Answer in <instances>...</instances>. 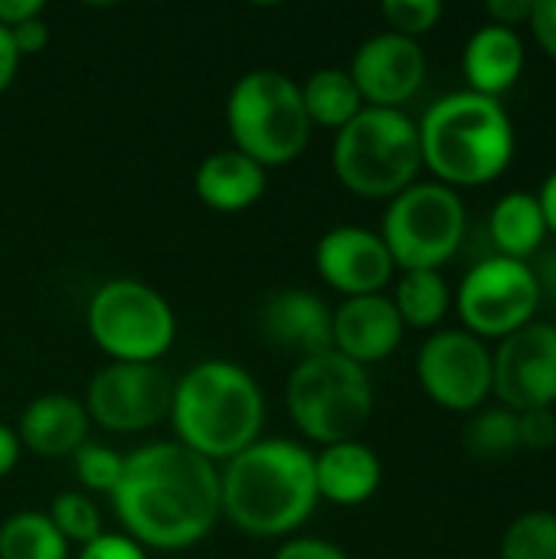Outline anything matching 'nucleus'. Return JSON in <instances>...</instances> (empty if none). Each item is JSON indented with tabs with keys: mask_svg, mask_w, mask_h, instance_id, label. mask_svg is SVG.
I'll return each instance as SVG.
<instances>
[{
	"mask_svg": "<svg viewBox=\"0 0 556 559\" xmlns=\"http://www.w3.org/2000/svg\"><path fill=\"white\" fill-rule=\"evenodd\" d=\"M115 514L144 550H187L220 521V472L180 442H151L125 455L111 495Z\"/></svg>",
	"mask_w": 556,
	"mask_h": 559,
	"instance_id": "f257e3e1",
	"label": "nucleus"
},
{
	"mask_svg": "<svg viewBox=\"0 0 556 559\" xmlns=\"http://www.w3.org/2000/svg\"><path fill=\"white\" fill-rule=\"evenodd\" d=\"M223 518L249 537H288L318 508L315 455L288 439H259L220 472Z\"/></svg>",
	"mask_w": 556,
	"mask_h": 559,
	"instance_id": "f03ea898",
	"label": "nucleus"
},
{
	"mask_svg": "<svg viewBox=\"0 0 556 559\" xmlns=\"http://www.w3.org/2000/svg\"><path fill=\"white\" fill-rule=\"evenodd\" d=\"M170 423L180 445L216 465L262 439L265 400L239 364L203 360L174 383Z\"/></svg>",
	"mask_w": 556,
	"mask_h": 559,
	"instance_id": "7ed1b4c3",
	"label": "nucleus"
},
{
	"mask_svg": "<svg viewBox=\"0 0 556 559\" xmlns=\"http://www.w3.org/2000/svg\"><path fill=\"white\" fill-rule=\"evenodd\" d=\"M419 128L423 167L446 187H482L498 180L514 160V124L501 98L452 92L429 105Z\"/></svg>",
	"mask_w": 556,
	"mask_h": 559,
	"instance_id": "20e7f679",
	"label": "nucleus"
},
{
	"mask_svg": "<svg viewBox=\"0 0 556 559\" xmlns=\"http://www.w3.org/2000/svg\"><path fill=\"white\" fill-rule=\"evenodd\" d=\"M338 180L367 200H393L423 170L419 128L403 108H364L334 138Z\"/></svg>",
	"mask_w": 556,
	"mask_h": 559,
	"instance_id": "39448f33",
	"label": "nucleus"
},
{
	"mask_svg": "<svg viewBox=\"0 0 556 559\" xmlns=\"http://www.w3.org/2000/svg\"><path fill=\"white\" fill-rule=\"evenodd\" d=\"M226 128L233 147L259 167L292 164L311 138V121L301 105V88L279 69L246 72L226 98Z\"/></svg>",
	"mask_w": 556,
	"mask_h": 559,
	"instance_id": "423d86ee",
	"label": "nucleus"
},
{
	"mask_svg": "<svg viewBox=\"0 0 556 559\" xmlns=\"http://www.w3.org/2000/svg\"><path fill=\"white\" fill-rule=\"evenodd\" d=\"M285 406L308 442H351L374 413V386L364 367L338 350L298 360L285 386Z\"/></svg>",
	"mask_w": 556,
	"mask_h": 559,
	"instance_id": "0eeeda50",
	"label": "nucleus"
},
{
	"mask_svg": "<svg viewBox=\"0 0 556 559\" xmlns=\"http://www.w3.org/2000/svg\"><path fill=\"white\" fill-rule=\"evenodd\" d=\"M85 324L111 364H157L177 337V318L167 298L134 278L105 282L88 301Z\"/></svg>",
	"mask_w": 556,
	"mask_h": 559,
	"instance_id": "6e6552de",
	"label": "nucleus"
},
{
	"mask_svg": "<svg viewBox=\"0 0 556 559\" xmlns=\"http://www.w3.org/2000/svg\"><path fill=\"white\" fill-rule=\"evenodd\" d=\"M465 203L446 183H413L397 193L383 213L380 239L403 272H439L465 242Z\"/></svg>",
	"mask_w": 556,
	"mask_h": 559,
	"instance_id": "1a4fd4ad",
	"label": "nucleus"
},
{
	"mask_svg": "<svg viewBox=\"0 0 556 559\" xmlns=\"http://www.w3.org/2000/svg\"><path fill=\"white\" fill-rule=\"evenodd\" d=\"M459 318L469 334L488 341V337H511L514 331L537 321L541 292L531 262L488 255L478 265H472L459 285L456 295Z\"/></svg>",
	"mask_w": 556,
	"mask_h": 559,
	"instance_id": "9d476101",
	"label": "nucleus"
},
{
	"mask_svg": "<svg viewBox=\"0 0 556 559\" xmlns=\"http://www.w3.org/2000/svg\"><path fill=\"white\" fill-rule=\"evenodd\" d=\"M416 377L433 403L452 413H475L492 393V350L465 328L436 331L416 357Z\"/></svg>",
	"mask_w": 556,
	"mask_h": 559,
	"instance_id": "9b49d317",
	"label": "nucleus"
},
{
	"mask_svg": "<svg viewBox=\"0 0 556 559\" xmlns=\"http://www.w3.org/2000/svg\"><path fill=\"white\" fill-rule=\"evenodd\" d=\"M174 380L157 364H108L85 390V413L108 432H141L170 416Z\"/></svg>",
	"mask_w": 556,
	"mask_h": 559,
	"instance_id": "f8f14e48",
	"label": "nucleus"
},
{
	"mask_svg": "<svg viewBox=\"0 0 556 559\" xmlns=\"http://www.w3.org/2000/svg\"><path fill=\"white\" fill-rule=\"evenodd\" d=\"M492 393L505 409L531 413L556 406V324L531 321L492 354Z\"/></svg>",
	"mask_w": 556,
	"mask_h": 559,
	"instance_id": "ddd939ff",
	"label": "nucleus"
},
{
	"mask_svg": "<svg viewBox=\"0 0 556 559\" xmlns=\"http://www.w3.org/2000/svg\"><path fill=\"white\" fill-rule=\"evenodd\" d=\"M347 72L367 108H400L423 88L426 52L416 39L387 29L360 43Z\"/></svg>",
	"mask_w": 556,
	"mask_h": 559,
	"instance_id": "4468645a",
	"label": "nucleus"
},
{
	"mask_svg": "<svg viewBox=\"0 0 556 559\" xmlns=\"http://www.w3.org/2000/svg\"><path fill=\"white\" fill-rule=\"evenodd\" d=\"M318 275L344 298L383 295L397 265L380 233L364 226H334L315 246Z\"/></svg>",
	"mask_w": 556,
	"mask_h": 559,
	"instance_id": "2eb2a0df",
	"label": "nucleus"
},
{
	"mask_svg": "<svg viewBox=\"0 0 556 559\" xmlns=\"http://www.w3.org/2000/svg\"><path fill=\"white\" fill-rule=\"evenodd\" d=\"M403 331L406 328L387 295L344 298L341 308L331 311V350L364 370L387 360L400 347Z\"/></svg>",
	"mask_w": 556,
	"mask_h": 559,
	"instance_id": "dca6fc26",
	"label": "nucleus"
},
{
	"mask_svg": "<svg viewBox=\"0 0 556 559\" xmlns=\"http://www.w3.org/2000/svg\"><path fill=\"white\" fill-rule=\"evenodd\" d=\"M259 324L272 347L285 354H298L301 360L331 350V308L311 292L301 288L275 292L265 301Z\"/></svg>",
	"mask_w": 556,
	"mask_h": 559,
	"instance_id": "f3484780",
	"label": "nucleus"
},
{
	"mask_svg": "<svg viewBox=\"0 0 556 559\" xmlns=\"http://www.w3.org/2000/svg\"><path fill=\"white\" fill-rule=\"evenodd\" d=\"M20 445L43 459L75 455L88 439V413L82 400L69 393H43L36 396L13 429Z\"/></svg>",
	"mask_w": 556,
	"mask_h": 559,
	"instance_id": "a211bd4d",
	"label": "nucleus"
},
{
	"mask_svg": "<svg viewBox=\"0 0 556 559\" xmlns=\"http://www.w3.org/2000/svg\"><path fill=\"white\" fill-rule=\"evenodd\" d=\"M380 481H383V465L377 452L357 439L324 445L315 455L318 501H328L338 508H357L377 495Z\"/></svg>",
	"mask_w": 556,
	"mask_h": 559,
	"instance_id": "6ab92c4d",
	"label": "nucleus"
},
{
	"mask_svg": "<svg viewBox=\"0 0 556 559\" xmlns=\"http://www.w3.org/2000/svg\"><path fill=\"white\" fill-rule=\"evenodd\" d=\"M521 69H524V39L518 36V29L488 23L469 36L462 52V72L469 79V92L501 98L508 88H514Z\"/></svg>",
	"mask_w": 556,
	"mask_h": 559,
	"instance_id": "aec40b11",
	"label": "nucleus"
},
{
	"mask_svg": "<svg viewBox=\"0 0 556 559\" xmlns=\"http://www.w3.org/2000/svg\"><path fill=\"white\" fill-rule=\"evenodd\" d=\"M265 183H269L265 167H259L252 157L239 154L236 147L203 157V164L197 167V177H193L197 197L216 213L249 210L252 203L262 200Z\"/></svg>",
	"mask_w": 556,
	"mask_h": 559,
	"instance_id": "412c9836",
	"label": "nucleus"
},
{
	"mask_svg": "<svg viewBox=\"0 0 556 559\" xmlns=\"http://www.w3.org/2000/svg\"><path fill=\"white\" fill-rule=\"evenodd\" d=\"M488 236L498 249V255L505 259H518V262H531L541 249L547 233L541 203L534 193H505L488 219Z\"/></svg>",
	"mask_w": 556,
	"mask_h": 559,
	"instance_id": "4be33fe9",
	"label": "nucleus"
},
{
	"mask_svg": "<svg viewBox=\"0 0 556 559\" xmlns=\"http://www.w3.org/2000/svg\"><path fill=\"white\" fill-rule=\"evenodd\" d=\"M298 88H301V105L308 111V121L321 128L341 131L367 108L347 69H334V66L318 69Z\"/></svg>",
	"mask_w": 556,
	"mask_h": 559,
	"instance_id": "5701e85b",
	"label": "nucleus"
},
{
	"mask_svg": "<svg viewBox=\"0 0 556 559\" xmlns=\"http://www.w3.org/2000/svg\"><path fill=\"white\" fill-rule=\"evenodd\" d=\"M403 328H436L452 305V292L449 282L442 278V272L433 269H413L403 272V278L397 282V295L390 298Z\"/></svg>",
	"mask_w": 556,
	"mask_h": 559,
	"instance_id": "b1692460",
	"label": "nucleus"
},
{
	"mask_svg": "<svg viewBox=\"0 0 556 559\" xmlns=\"http://www.w3.org/2000/svg\"><path fill=\"white\" fill-rule=\"evenodd\" d=\"M0 559H69V544L39 511H20L0 527Z\"/></svg>",
	"mask_w": 556,
	"mask_h": 559,
	"instance_id": "393cba45",
	"label": "nucleus"
},
{
	"mask_svg": "<svg viewBox=\"0 0 556 559\" xmlns=\"http://www.w3.org/2000/svg\"><path fill=\"white\" fill-rule=\"evenodd\" d=\"M465 445L475 459H505L521 449L518 436V413L505 406L478 409L465 429Z\"/></svg>",
	"mask_w": 556,
	"mask_h": 559,
	"instance_id": "a878e982",
	"label": "nucleus"
},
{
	"mask_svg": "<svg viewBox=\"0 0 556 559\" xmlns=\"http://www.w3.org/2000/svg\"><path fill=\"white\" fill-rule=\"evenodd\" d=\"M501 559H556V514L528 511L501 537Z\"/></svg>",
	"mask_w": 556,
	"mask_h": 559,
	"instance_id": "bb28decb",
	"label": "nucleus"
},
{
	"mask_svg": "<svg viewBox=\"0 0 556 559\" xmlns=\"http://www.w3.org/2000/svg\"><path fill=\"white\" fill-rule=\"evenodd\" d=\"M49 521L56 524V531L62 534L66 544H79V547H88L92 540H98L105 534L98 504L92 498H85L82 491L56 495L52 508H49Z\"/></svg>",
	"mask_w": 556,
	"mask_h": 559,
	"instance_id": "cd10ccee",
	"label": "nucleus"
},
{
	"mask_svg": "<svg viewBox=\"0 0 556 559\" xmlns=\"http://www.w3.org/2000/svg\"><path fill=\"white\" fill-rule=\"evenodd\" d=\"M75 478L85 491H95V495H115L118 481H121V472H125V455L105 449V445H95V442H85L75 455Z\"/></svg>",
	"mask_w": 556,
	"mask_h": 559,
	"instance_id": "c85d7f7f",
	"label": "nucleus"
},
{
	"mask_svg": "<svg viewBox=\"0 0 556 559\" xmlns=\"http://www.w3.org/2000/svg\"><path fill=\"white\" fill-rule=\"evenodd\" d=\"M380 13H383L390 33L419 39L442 20V3L439 0H387L380 7Z\"/></svg>",
	"mask_w": 556,
	"mask_h": 559,
	"instance_id": "c756f323",
	"label": "nucleus"
},
{
	"mask_svg": "<svg viewBox=\"0 0 556 559\" xmlns=\"http://www.w3.org/2000/svg\"><path fill=\"white\" fill-rule=\"evenodd\" d=\"M518 436H521V449L551 452L556 445V413L554 409L518 413Z\"/></svg>",
	"mask_w": 556,
	"mask_h": 559,
	"instance_id": "7c9ffc66",
	"label": "nucleus"
},
{
	"mask_svg": "<svg viewBox=\"0 0 556 559\" xmlns=\"http://www.w3.org/2000/svg\"><path fill=\"white\" fill-rule=\"evenodd\" d=\"M79 559H147V550L125 534H102L98 540L82 547Z\"/></svg>",
	"mask_w": 556,
	"mask_h": 559,
	"instance_id": "2f4dec72",
	"label": "nucleus"
},
{
	"mask_svg": "<svg viewBox=\"0 0 556 559\" xmlns=\"http://www.w3.org/2000/svg\"><path fill=\"white\" fill-rule=\"evenodd\" d=\"M272 559H351L338 544L318 537H292L285 540Z\"/></svg>",
	"mask_w": 556,
	"mask_h": 559,
	"instance_id": "473e14b6",
	"label": "nucleus"
},
{
	"mask_svg": "<svg viewBox=\"0 0 556 559\" xmlns=\"http://www.w3.org/2000/svg\"><path fill=\"white\" fill-rule=\"evenodd\" d=\"M534 39L541 43V49L556 59V0H534L531 20H528Z\"/></svg>",
	"mask_w": 556,
	"mask_h": 559,
	"instance_id": "72a5a7b5",
	"label": "nucleus"
},
{
	"mask_svg": "<svg viewBox=\"0 0 556 559\" xmlns=\"http://www.w3.org/2000/svg\"><path fill=\"white\" fill-rule=\"evenodd\" d=\"M10 39H13L16 56H36V52H43L49 46V26H46L43 16L26 20V23L10 29Z\"/></svg>",
	"mask_w": 556,
	"mask_h": 559,
	"instance_id": "f704fd0d",
	"label": "nucleus"
},
{
	"mask_svg": "<svg viewBox=\"0 0 556 559\" xmlns=\"http://www.w3.org/2000/svg\"><path fill=\"white\" fill-rule=\"evenodd\" d=\"M531 10H534V0H492L485 7L488 20L495 26H508V29H514L518 23H528Z\"/></svg>",
	"mask_w": 556,
	"mask_h": 559,
	"instance_id": "c9c22d12",
	"label": "nucleus"
},
{
	"mask_svg": "<svg viewBox=\"0 0 556 559\" xmlns=\"http://www.w3.org/2000/svg\"><path fill=\"white\" fill-rule=\"evenodd\" d=\"M531 269H534V278H537L541 301H547V305L556 308V246L554 249H541L534 255Z\"/></svg>",
	"mask_w": 556,
	"mask_h": 559,
	"instance_id": "e433bc0d",
	"label": "nucleus"
},
{
	"mask_svg": "<svg viewBox=\"0 0 556 559\" xmlns=\"http://www.w3.org/2000/svg\"><path fill=\"white\" fill-rule=\"evenodd\" d=\"M36 16H43V0H0V26L7 29Z\"/></svg>",
	"mask_w": 556,
	"mask_h": 559,
	"instance_id": "4c0bfd02",
	"label": "nucleus"
},
{
	"mask_svg": "<svg viewBox=\"0 0 556 559\" xmlns=\"http://www.w3.org/2000/svg\"><path fill=\"white\" fill-rule=\"evenodd\" d=\"M20 439H16V432L10 429V426H3L0 423V478H7L13 468H16V462H20Z\"/></svg>",
	"mask_w": 556,
	"mask_h": 559,
	"instance_id": "58836bf2",
	"label": "nucleus"
},
{
	"mask_svg": "<svg viewBox=\"0 0 556 559\" xmlns=\"http://www.w3.org/2000/svg\"><path fill=\"white\" fill-rule=\"evenodd\" d=\"M16 66H20V56H16V49H13L10 29H7V26H0V92L13 82Z\"/></svg>",
	"mask_w": 556,
	"mask_h": 559,
	"instance_id": "ea45409f",
	"label": "nucleus"
},
{
	"mask_svg": "<svg viewBox=\"0 0 556 559\" xmlns=\"http://www.w3.org/2000/svg\"><path fill=\"white\" fill-rule=\"evenodd\" d=\"M537 203H541V213H544V223H547V233L556 236V170L544 180L541 193H537Z\"/></svg>",
	"mask_w": 556,
	"mask_h": 559,
	"instance_id": "a19ab883",
	"label": "nucleus"
}]
</instances>
